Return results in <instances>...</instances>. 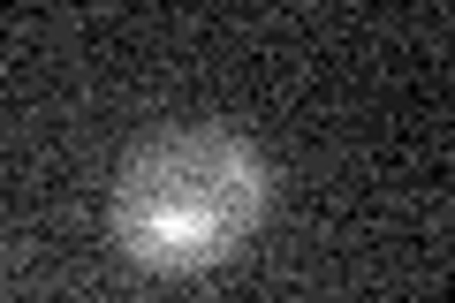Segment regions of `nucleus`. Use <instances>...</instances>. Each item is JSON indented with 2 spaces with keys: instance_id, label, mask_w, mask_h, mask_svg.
Listing matches in <instances>:
<instances>
[{
  "instance_id": "1",
  "label": "nucleus",
  "mask_w": 455,
  "mask_h": 303,
  "mask_svg": "<svg viewBox=\"0 0 455 303\" xmlns=\"http://www.w3.org/2000/svg\"><path fill=\"white\" fill-rule=\"evenodd\" d=\"M114 243L152 273H197L235 258L266 220V160L235 129H167L114 175Z\"/></svg>"
}]
</instances>
